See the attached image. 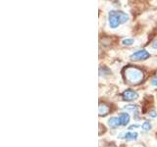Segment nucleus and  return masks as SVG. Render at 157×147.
Wrapping results in <instances>:
<instances>
[{
  "mask_svg": "<svg viewBox=\"0 0 157 147\" xmlns=\"http://www.w3.org/2000/svg\"><path fill=\"white\" fill-rule=\"evenodd\" d=\"M137 136H139L137 132H132V131L125 132V134H122L120 135L121 138H125L126 140H136Z\"/></svg>",
  "mask_w": 157,
  "mask_h": 147,
  "instance_id": "obj_5",
  "label": "nucleus"
},
{
  "mask_svg": "<svg viewBox=\"0 0 157 147\" xmlns=\"http://www.w3.org/2000/svg\"><path fill=\"white\" fill-rule=\"evenodd\" d=\"M152 47H153L154 49H157V38L153 41V43H152Z\"/></svg>",
  "mask_w": 157,
  "mask_h": 147,
  "instance_id": "obj_14",
  "label": "nucleus"
},
{
  "mask_svg": "<svg viewBox=\"0 0 157 147\" xmlns=\"http://www.w3.org/2000/svg\"><path fill=\"white\" fill-rule=\"evenodd\" d=\"M98 110H99V116H106L110 111V107L104 103H100Z\"/></svg>",
  "mask_w": 157,
  "mask_h": 147,
  "instance_id": "obj_7",
  "label": "nucleus"
},
{
  "mask_svg": "<svg viewBox=\"0 0 157 147\" xmlns=\"http://www.w3.org/2000/svg\"><path fill=\"white\" fill-rule=\"evenodd\" d=\"M129 20L128 14L122 11H110L108 14V22L112 28H116L121 24H125Z\"/></svg>",
  "mask_w": 157,
  "mask_h": 147,
  "instance_id": "obj_2",
  "label": "nucleus"
},
{
  "mask_svg": "<svg viewBox=\"0 0 157 147\" xmlns=\"http://www.w3.org/2000/svg\"><path fill=\"white\" fill-rule=\"evenodd\" d=\"M108 125H109L110 127L112 129H116L119 126H121L120 124V121H119V118H116V117H112L108 120Z\"/></svg>",
  "mask_w": 157,
  "mask_h": 147,
  "instance_id": "obj_8",
  "label": "nucleus"
},
{
  "mask_svg": "<svg viewBox=\"0 0 157 147\" xmlns=\"http://www.w3.org/2000/svg\"><path fill=\"white\" fill-rule=\"evenodd\" d=\"M109 147H116V146H109Z\"/></svg>",
  "mask_w": 157,
  "mask_h": 147,
  "instance_id": "obj_15",
  "label": "nucleus"
},
{
  "mask_svg": "<svg viewBox=\"0 0 157 147\" xmlns=\"http://www.w3.org/2000/svg\"><path fill=\"white\" fill-rule=\"evenodd\" d=\"M151 85H154V86H157V77H153V78L151 80Z\"/></svg>",
  "mask_w": 157,
  "mask_h": 147,
  "instance_id": "obj_13",
  "label": "nucleus"
},
{
  "mask_svg": "<svg viewBox=\"0 0 157 147\" xmlns=\"http://www.w3.org/2000/svg\"><path fill=\"white\" fill-rule=\"evenodd\" d=\"M150 54L147 52L144 49L142 50H137L136 52L132 53V55L130 56V58L132 59V61H140V60H145V59L149 58Z\"/></svg>",
  "mask_w": 157,
  "mask_h": 147,
  "instance_id": "obj_3",
  "label": "nucleus"
},
{
  "mask_svg": "<svg viewBox=\"0 0 157 147\" xmlns=\"http://www.w3.org/2000/svg\"><path fill=\"white\" fill-rule=\"evenodd\" d=\"M134 43H135V40L132 38H126V39H123V41H122L123 45H126V46H131Z\"/></svg>",
  "mask_w": 157,
  "mask_h": 147,
  "instance_id": "obj_10",
  "label": "nucleus"
},
{
  "mask_svg": "<svg viewBox=\"0 0 157 147\" xmlns=\"http://www.w3.org/2000/svg\"><path fill=\"white\" fill-rule=\"evenodd\" d=\"M148 116L151 117V118H156V117H157V112L154 111V110L149 111V112H148Z\"/></svg>",
  "mask_w": 157,
  "mask_h": 147,
  "instance_id": "obj_12",
  "label": "nucleus"
},
{
  "mask_svg": "<svg viewBox=\"0 0 157 147\" xmlns=\"http://www.w3.org/2000/svg\"><path fill=\"white\" fill-rule=\"evenodd\" d=\"M124 110L132 112L136 116V118H137V115H139V106L137 105H127L124 107Z\"/></svg>",
  "mask_w": 157,
  "mask_h": 147,
  "instance_id": "obj_9",
  "label": "nucleus"
},
{
  "mask_svg": "<svg viewBox=\"0 0 157 147\" xmlns=\"http://www.w3.org/2000/svg\"><path fill=\"white\" fill-rule=\"evenodd\" d=\"M122 97L123 99L126 100V101H134L136 99L139 98V94H137V92L135 91V90H132V89H127L123 92L122 94Z\"/></svg>",
  "mask_w": 157,
  "mask_h": 147,
  "instance_id": "obj_4",
  "label": "nucleus"
},
{
  "mask_svg": "<svg viewBox=\"0 0 157 147\" xmlns=\"http://www.w3.org/2000/svg\"><path fill=\"white\" fill-rule=\"evenodd\" d=\"M123 76H124L125 81L132 85H140L144 78V71L135 66L126 67L124 70H123Z\"/></svg>",
  "mask_w": 157,
  "mask_h": 147,
  "instance_id": "obj_1",
  "label": "nucleus"
},
{
  "mask_svg": "<svg viewBox=\"0 0 157 147\" xmlns=\"http://www.w3.org/2000/svg\"><path fill=\"white\" fill-rule=\"evenodd\" d=\"M141 127H142V130H145V131H148V130H151V127H152V126H151V124L149 122H147V121H145L144 124L141 125Z\"/></svg>",
  "mask_w": 157,
  "mask_h": 147,
  "instance_id": "obj_11",
  "label": "nucleus"
},
{
  "mask_svg": "<svg viewBox=\"0 0 157 147\" xmlns=\"http://www.w3.org/2000/svg\"><path fill=\"white\" fill-rule=\"evenodd\" d=\"M119 121L121 126H127L130 122V115L128 113H121L119 115Z\"/></svg>",
  "mask_w": 157,
  "mask_h": 147,
  "instance_id": "obj_6",
  "label": "nucleus"
}]
</instances>
